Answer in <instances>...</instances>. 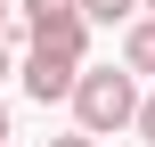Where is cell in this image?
Wrapping results in <instances>:
<instances>
[{
    "label": "cell",
    "mask_w": 155,
    "mask_h": 147,
    "mask_svg": "<svg viewBox=\"0 0 155 147\" xmlns=\"http://www.w3.org/2000/svg\"><path fill=\"white\" fill-rule=\"evenodd\" d=\"M82 65H90V16H65V25H33L16 74H25V98H33V106H57Z\"/></svg>",
    "instance_id": "1"
},
{
    "label": "cell",
    "mask_w": 155,
    "mask_h": 147,
    "mask_svg": "<svg viewBox=\"0 0 155 147\" xmlns=\"http://www.w3.org/2000/svg\"><path fill=\"white\" fill-rule=\"evenodd\" d=\"M65 106H74V131L114 139V131H131V115H139V74H131V65H82L74 90H65Z\"/></svg>",
    "instance_id": "2"
},
{
    "label": "cell",
    "mask_w": 155,
    "mask_h": 147,
    "mask_svg": "<svg viewBox=\"0 0 155 147\" xmlns=\"http://www.w3.org/2000/svg\"><path fill=\"white\" fill-rule=\"evenodd\" d=\"M123 65H131L139 82L155 74V16H131V25H123Z\"/></svg>",
    "instance_id": "3"
},
{
    "label": "cell",
    "mask_w": 155,
    "mask_h": 147,
    "mask_svg": "<svg viewBox=\"0 0 155 147\" xmlns=\"http://www.w3.org/2000/svg\"><path fill=\"white\" fill-rule=\"evenodd\" d=\"M82 16H90V25H131L139 0H82Z\"/></svg>",
    "instance_id": "4"
},
{
    "label": "cell",
    "mask_w": 155,
    "mask_h": 147,
    "mask_svg": "<svg viewBox=\"0 0 155 147\" xmlns=\"http://www.w3.org/2000/svg\"><path fill=\"white\" fill-rule=\"evenodd\" d=\"M131 131H139V139L155 147V90H139V115H131Z\"/></svg>",
    "instance_id": "5"
},
{
    "label": "cell",
    "mask_w": 155,
    "mask_h": 147,
    "mask_svg": "<svg viewBox=\"0 0 155 147\" xmlns=\"http://www.w3.org/2000/svg\"><path fill=\"white\" fill-rule=\"evenodd\" d=\"M49 147H98V139H90V131H65V139H49Z\"/></svg>",
    "instance_id": "6"
},
{
    "label": "cell",
    "mask_w": 155,
    "mask_h": 147,
    "mask_svg": "<svg viewBox=\"0 0 155 147\" xmlns=\"http://www.w3.org/2000/svg\"><path fill=\"white\" fill-rule=\"evenodd\" d=\"M8 74H16V49H8V41H0V82H8Z\"/></svg>",
    "instance_id": "7"
},
{
    "label": "cell",
    "mask_w": 155,
    "mask_h": 147,
    "mask_svg": "<svg viewBox=\"0 0 155 147\" xmlns=\"http://www.w3.org/2000/svg\"><path fill=\"white\" fill-rule=\"evenodd\" d=\"M8 139H16V131H8V106H0V147H8Z\"/></svg>",
    "instance_id": "8"
},
{
    "label": "cell",
    "mask_w": 155,
    "mask_h": 147,
    "mask_svg": "<svg viewBox=\"0 0 155 147\" xmlns=\"http://www.w3.org/2000/svg\"><path fill=\"white\" fill-rule=\"evenodd\" d=\"M8 16H16V0H0V25H8Z\"/></svg>",
    "instance_id": "9"
},
{
    "label": "cell",
    "mask_w": 155,
    "mask_h": 147,
    "mask_svg": "<svg viewBox=\"0 0 155 147\" xmlns=\"http://www.w3.org/2000/svg\"><path fill=\"white\" fill-rule=\"evenodd\" d=\"M139 16H155V0H139Z\"/></svg>",
    "instance_id": "10"
}]
</instances>
